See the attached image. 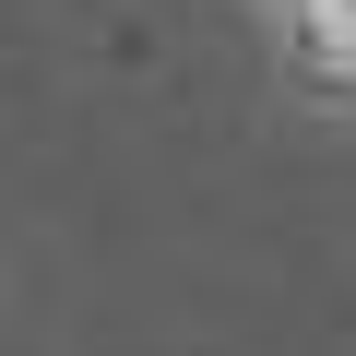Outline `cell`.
I'll return each mask as SVG.
<instances>
[{
    "mask_svg": "<svg viewBox=\"0 0 356 356\" xmlns=\"http://www.w3.org/2000/svg\"><path fill=\"white\" fill-rule=\"evenodd\" d=\"M261 24L321 95H356V0H261Z\"/></svg>",
    "mask_w": 356,
    "mask_h": 356,
    "instance_id": "6da1fadb",
    "label": "cell"
}]
</instances>
